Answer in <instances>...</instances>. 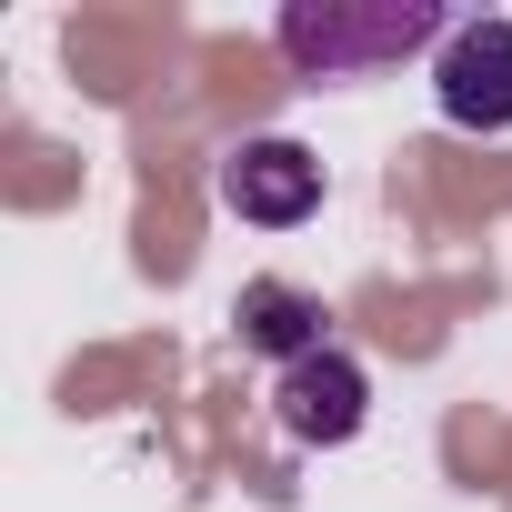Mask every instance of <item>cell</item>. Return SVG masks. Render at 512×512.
Masks as SVG:
<instances>
[{"label":"cell","instance_id":"2","mask_svg":"<svg viewBox=\"0 0 512 512\" xmlns=\"http://www.w3.org/2000/svg\"><path fill=\"white\" fill-rule=\"evenodd\" d=\"M221 211L262 221V231H292V221H312V211H322V161H312L302 141H282V131L241 141V151L221 161Z\"/></svg>","mask_w":512,"mask_h":512},{"label":"cell","instance_id":"4","mask_svg":"<svg viewBox=\"0 0 512 512\" xmlns=\"http://www.w3.org/2000/svg\"><path fill=\"white\" fill-rule=\"evenodd\" d=\"M272 412H282V432H292L302 452H332V442H352V432H362L372 382H362V362L332 342V352H312V362H292V372L272 382Z\"/></svg>","mask_w":512,"mask_h":512},{"label":"cell","instance_id":"1","mask_svg":"<svg viewBox=\"0 0 512 512\" xmlns=\"http://www.w3.org/2000/svg\"><path fill=\"white\" fill-rule=\"evenodd\" d=\"M462 21H442L432 0H292L282 11V51L312 71V81H352V71H382L422 41H452Z\"/></svg>","mask_w":512,"mask_h":512},{"label":"cell","instance_id":"5","mask_svg":"<svg viewBox=\"0 0 512 512\" xmlns=\"http://www.w3.org/2000/svg\"><path fill=\"white\" fill-rule=\"evenodd\" d=\"M231 322H241V352H272L282 372H292V362H312V352H332V332H322V302H312L302 282H241Z\"/></svg>","mask_w":512,"mask_h":512},{"label":"cell","instance_id":"3","mask_svg":"<svg viewBox=\"0 0 512 512\" xmlns=\"http://www.w3.org/2000/svg\"><path fill=\"white\" fill-rule=\"evenodd\" d=\"M452 131H512V21H462L432 61Z\"/></svg>","mask_w":512,"mask_h":512}]
</instances>
